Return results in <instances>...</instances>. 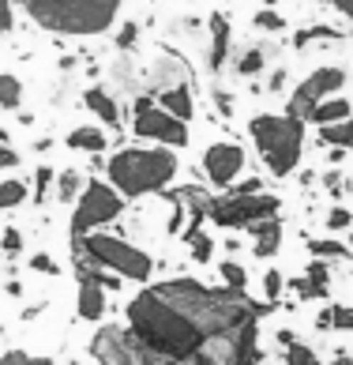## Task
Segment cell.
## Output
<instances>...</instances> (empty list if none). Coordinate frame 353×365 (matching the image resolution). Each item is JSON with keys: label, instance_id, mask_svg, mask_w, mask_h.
Returning a JSON list of instances; mask_svg holds the SVG:
<instances>
[{"label": "cell", "instance_id": "8992f818", "mask_svg": "<svg viewBox=\"0 0 353 365\" xmlns=\"http://www.w3.org/2000/svg\"><path fill=\"white\" fill-rule=\"evenodd\" d=\"M278 207H282V200L270 192H248V196L226 192V196H211L207 219L222 230H248L263 219H275Z\"/></svg>", "mask_w": 353, "mask_h": 365}, {"label": "cell", "instance_id": "30bf717a", "mask_svg": "<svg viewBox=\"0 0 353 365\" xmlns=\"http://www.w3.org/2000/svg\"><path fill=\"white\" fill-rule=\"evenodd\" d=\"M342 87H346V68H334V64L331 68H316L305 83H297V91L286 102V113L297 117V120H308V113L316 110L323 98H334Z\"/></svg>", "mask_w": 353, "mask_h": 365}, {"label": "cell", "instance_id": "d590c367", "mask_svg": "<svg viewBox=\"0 0 353 365\" xmlns=\"http://www.w3.org/2000/svg\"><path fill=\"white\" fill-rule=\"evenodd\" d=\"M135 38H139V23H125V26H120V34H117V49L128 53L135 46Z\"/></svg>", "mask_w": 353, "mask_h": 365}, {"label": "cell", "instance_id": "836d02e7", "mask_svg": "<svg viewBox=\"0 0 353 365\" xmlns=\"http://www.w3.org/2000/svg\"><path fill=\"white\" fill-rule=\"evenodd\" d=\"M282 287H286V279H282V272H270L263 275V294H267V302H278V294H282Z\"/></svg>", "mask_w": 353, "mask_h": 365}, {"label": "cell", "instance_id": "d6986e66", "mask_svg": "<svg viewBox=\"0 0 353 365\" xmlns=\"http://www.w3.org/2000/svg\"><path fill=\"white\" fill-rule=\"evenodd\" d=\"M105 143H110V140H105V132H102V128H90V125L68 132V147H72V151L102 155V151H105Z\"/></svg>", "mask_w": 353, "mask_h": 365}, {"label": "cell", "instance_id": "7402d4cb", "mask_svg": "<svg viewBox=\"0 0 353 365\" xmlns=\"http://www.w3.org/2000/svg\"><path fill=\"white\" fill-rule=\"evenodd\" d=\"M308 252L316 256V260H346V256H353L349 245H338V241H320V237L308 241Z\"/></svg>", "mask_w": 353, "mask_h": 365}, {"label": "cell", "instance_id": "ffe728a7", "mask_svg": "<svg viewBox=\"0 0 353 365\" xmlns=\"http://www.w3.org/2000/svg\"><path fill=\"white\" fill-rule=\"evenodd\" d=\"M83 188H87V181H83V173H79V170H60L57 173V200H60V204H75Z\"/></svg>", "mask_w": 353, "mask_h": 365}, {"label": "cell", "instance_id": "4fadbf2b", "mask_svg": "<svg viewBox=\"0 0 353 365\" xmlns=\"http://www.w3.org/2000/svg\"><path fill=\"white\" fill-rule=\"evenodd\" d=\"M75 313L79 320L98 324L105 317V287L94 279H79V294H75Z\"/></svg>", "mask_w": 353, "mask_h": 365}, {"label": "cell", "instance_id": "52a82bcc", "mask_svg": "<svg viewBox=\"0 0 353 365\" xmlns=\"http://www.w3.org/2000/svg\"><path fill=\"white\" fill-rule=\"evenodd\" d=\"M120 211H125V196L110 181H87V188L79 192L75 211H72V237L94 234L98 226L120 219Z\"/></svg>", "mask_w": 353, "mask_h": 365}, {"label": "cell", "instance_id": "4dcf8cb0", "mask_svg": "<svg viewBox=\"0 0 353 365\" xmlns=\"http://www.w3.org/2000/svg\"><path fill=\"white\" fill-rule=\"evenodd\" d=\"M290 287H293V294H297V297H305V302H320V297H327V290L316 287V282H308L305 275H301V279H293Z\"/></svg>", "mask_w": 353, "mask_h": 365}, {"label": "cell", "instance_id": "ab89813d", "mask_svg": "<svg viewBox=\"0 0 353 365\" xmlns=\"http://www.w3.org/2000/svg\"><path fill=\"white\" fill-rule=\"evenodd\" d=\"M11 23H16V16H11V0H0V34H8Z\"/></svg>", "mask_w": 353, "mask_h": 365}, {"label": "cell", "instance_id": "f35d334b", "mask_svg": "<svg viewBox=\"0 0 353 365\" xmlns=\"http://www.w3.org/2000/svg\"><path fill=\"white\" fill-rule=\"evenodd\" d=\"M323 185H327V192H331V196H342V188H346V181H342V173H338V170L323 173Z\"/></svg>", "mask_w": 353, "mask_h": 365}, {"label": "cell", "instance_id": "b9f144b4", "mask_svg": "<svg viewBox=\"0 0 353 365\" xmlns=\"http://www.w3.org/2000/svg\"><path fill=\"white\" fill-rule=\"evenodd\" d=\"M327 4H331V8H338V11H342V16L353 23V0H327Z\"/></svg>", "mask_w": 353, "mask_h": 365}, {"label": "cell", "instance_id": "7bdbcfd3", "mask_svg": "<svg viewBox=\"0 0 353 365\" xmlns=\"http://www.w3.org/2000/svg\"><path fill=\"white\" fill-rule=\"evenodd\" d=\"M316 328L320 331H331V309H323V313L316 317Z\"/></svg>", "mask_w": 353, "mask_h": 365}, {"label": "cell", "instance_id": "f546056e", "mask_svg": "<svg viewBox=\"0 0 353 365\" xmlns=\"http://www.w3.org/2000/svg\"><path fill=\"white\" fill-rule=\"evenodd\" d=\"M252 23H255V31H270V34H278L282 26H286V19H282L275 8H263V11H255V19H252Z\"/></svg>", "mask_w": 353, "mask_h": 365}, {"label": "cell", "instance_id": "5b68a950", "mask_svg": "<svg viewBox=\"0 0 353 365\" xmlns=\"http://www.w3.org/2000/svg\"><path fill=\"white\" fill-rule=\"evenodd\" d=\"M72 256H83V260L105 267L120 279L132 282H151L154 275V260L143 249H135L132 241L117 237V234H87V237H72Z\"/></svg>", "mask_w": 353, "mask_h": 365}, {"label": "cell", "instance_id": "7c38bea8", "mask_svg": "<svg viewBox=\"0 0 353 365\" xmlns=\"http://www.w3.org/2000/svg\"><path fill=\"white\" fill-rule=\"evenodd\" d=\"M207 34H211L207 64H211V72H222L226 61H229V19H226V11H211Z\"/></svg>", "mask_w": 353, "mask_h": 365}, {"label": "cell", "instance_id": "ee69618b", "mask_svg": "<svg viewBox=\"0 0 353 365\" xmlns=\"http://www.w3.org/2000/svg\"><path fill=\"white\" fill-rule=\"evenodd\" d=\"M270 91H282V87H286V72H275V76H270V83H267Z\"/></svg>", "mask_w": 353, "mask_h": 365}, {"label": "cell", "instance_id": "7a4b0ae2", "mask_svg": "<svg viewBox=\"0 0 353 365\" xmlns=\"http://www.w3.org/2000/svg\"><path fill=\"white\" fill-rule=\"evenodd\" d=\"M125 0H23L26 16L42 31L64 38H94L117 23Z\"/></svg>", "mask_w": 353, "mask_h": 365}, {"label": "cell", "instance_id": "8fae6325", "mask_svg": "<svg viewBox=\"0 0 353 365\" xmlns=\"http://www.w3.org/2000/svg\"><path fill=\"white\" fill-rule=\"evenodd\" d=\"M203 170H207L211 185L229 188L237 181V173L244 170V151L237 143H211L207 151H203Z\"/></svg>", "mask_w": 353, "mask_h": 365}, {"label": "cell", "instance_id": "f6af8a7d", "mask_svg": "<svg viewBox=\"0 0 353 365\" xmlns=\"http://www.w3.org/2000/svg\"><path fill=\"white\" fill-rule=\"evenodd\" d=\"M214 98H218V110H222V113H229V110H233V106H229V94H222V91H218Z\"/></svg>", "mask_w": 353, "mask_h": 365}, {"label": "cell", "instance_id": "60d3db41", "mask_svg": "<svg viewBox=\"0 0 353 365\" xmlns=\"http://www.w3.org/2000/svg\"><path fill=\"white\" fill-rule=\"evenodd\" d=\"M11 166H19V155L8 143H0V170H11Z\"/></svg>", "mask_w": 353, "mask_h": 365}, {"label": "cell", "instance_id": "277c9868", "mask_svg": "<svg viewBox=\"0 0 353 365\" xmlns=\"http://www.w3.org/2000/svg\"><path fill=\"white\" fill-rule=\"evenodd\" d=\"M248 136L275 178H290L297 170L305 151V120L290 113H255L248 120Z\"/></svg>", "mask_w": 353, "mask_h": 365}, {"label": "cell", "instance_id": "d6a6232c", "mask_svg": "<svg viewBox=\"0 0 353 365\" xmlns=\"http://www.w3.org/2000/svg\"><path fill=\"white\" fill-rule=\"evenodd\" d=\"M331 328H334V331H353V309L331 305Z\"/></svg>", "mask_w": 353, "mask_h": 365}, {"label": "cell", "instance_id": "e0dca14e", "mask_svg": "<svg viewBox=\"0 0 353 365\" xmlns=\"http://www.w3.org/2000/svg\"><path fill=\"white\" fill-rule=\"evenodd\" d=\"M349 117H353V106H349L346 98H338V94H334V98H323L316 110L308 113V120H312V125H320V128L342 125V120H349Z\"/></svg>", "mask_w": 353, "mask_h": 365}, {"label": "cell", "instance_id": "bcb514c9", "mask_svg": "<svg viewBox=\"0 0 353 365\" xmlns=\"http://www.w3.org/2000/svg\"><path fill=\"white\" fill-rule=\"evenodd\" d=\"M293 339H297V335H293V331H286V328H282V331H278V343H282V346H290Z\"/></svg>", "mask_w": 353, "mask_h": 365}, {"label": "cell", "instance_id": "ac0fdd59", "mask_svg": "<svg viewBox=\"0 0 353 365\" xmlns=\"http://www.w3.org/2000/svg\"><path fill=\"white\" fill-rule=\"evenodd\" d=\"M176 83H188V76H184V64L166 53V57H162V61L154 64V72H151V91L158 94V91L176 87Z\"/></svg>", "mask_w": 353, "mask_h": 365}, {"label": "cell", "instance_id": "cb8c5ba5", "mask_svg": "<svg viewBox=\"0 0 353 365\" xmlns=\"http://www.w3.org/2000/svg\"><path fill=\"white\" fill-rule=\"evenodd\" d=\"M26 200V185L23 181H0V211H11Z\"/></svg>", "mask_w": 353, "mask_h": 365}, {"label": "cell", "instance_id": "44dd1931", "mask_svg": "<svg viewBox=\"0 0 353 365\" xmlns=\"http://www.w3.org/2000/svg\"><path fill=\"white\" fill-rule=\"evenodd\" d=\"M23 102V83L11 72H0V110H19Z\"/></svg>", "mask_w": 353, "mask_h": 365}, {"label": "cell", "instance_id": "d4e9b609", "mask_svg": "<svg viewBox=\"0 0 353 365\" xmlns=\"http://www.w3.org/2000/svg\"><path fill=\"white\" fill-rule=\"evenodd\" d=\"M53 185H57V170H53V166H38V173H34V204H46Z\"/></svg>", "mask_w": 353, "mask_h": 365}, {"label": "cell", "instance_id": "681fc988", "mask_svg": "<svg viewBox=\"0 0 353 365\" xmlns=\"http://www.w3.org/2000/svg\"><path fill=\"white\" fill-rule=\"evenodd\" d=\"M312 365H323V361H320V358H316V361H312Z\"/></svg>", "mask_w": 353, "mask_h": 365}, {"label": "cell", "instance_id": "e575fe53", "mask_svg": "<svg viewBox=\"0 0 353 365\" xmlns=\"http://www.w3.org/2000/svg\"><path fill=\"white\" fill-rule=\"evenodd\" d=\"M349 226H353V215L346 207H331L327 211V230H334V234H338V230H349Z\"/></svg>", "mask_w": 353, "mask_h": 365}, {"label": "cell", "instance_id": "1f68e13d", "mask_svg": "<svg viewBox=\"0 0 353 365\" xmlns=\"http://www.w3.org/2000/svg\"><path fill=\"white\" fill-rule=\"evenodd\" d=\"M0 365H57V361L38 358V354H23V350H8V354H0Z\"/></svg>", "mask_w": 353, "mask_h": 365}, {"label": "cell", "instance_id": "8d00e7d4", "mask_svg": "<svg viewBox=\"0 0 353 365\" xmlns=\"http://www.w3.org/2000/svg\"><path fill=\"white\" fill-rule=\"evenodd\" d=\"M0 249H4L8 256H16V252L23 249V237H19V230H16V226H8V230H4V237H0Z\"/></svg>", "mask_w": 353, "mask_h": 365}, {"label": "cell", "instance_id": "5bb4252c", "mask_svg": "<svg viewBox=\"0 0 353 365\" xmlns=\"http://www.w3.org/2000/svg\"><path fill=\"white\" fill-rule=\"evenodd\" d=\"M83 106L102 120V125H110V128H120V106H117V98L105 87H87V94H83Z\"/></svg>", "mask_w": 353, "mask_h": 365}, {"label": "cell", "instance_id": "7dc6e473", "mask_svg": "<svg viewBox=\"0 0 353 365\" xmlns=\"http://www.w3.org/2000/svg\"><path fill=\"white\" fill-rule=\"evenodd\" d=\"M327 365H353V358H349V354H338V358H334V361H327Z\"/></svg>", "mask_w": 353, "mask_h": 365}, {"label": "cell", "instance_id": "484cf974", "mask_svg": "<svg viewBox=\"0 0 353 365\" xmlns=\"http://www.w3.org/2000/svg\"><path fill=\"white\" fill-rule=\"evenodd\" d=\"M184 241H188V249H192V260H196V264H207V260H211L214 241H211L207 234H203V230H196V234H188Z\"/></svg>", "mask_w": 353, "mask_h": 365}, {"label": "cell", "instance_id": "4316f807", "mask_svg": "<svg viewBox=\"0 0 353 365\" xmlns=\"http://www.w3.org/2000/svg\"><path fill=\"white\" fill-rule=\"evenodd\" d=\"M218 272H222V282L229 290H244L248 287V272L237 264V260H226V264H218Z\"/></svg>", "mask_w": 353, "mask_h": 365}, {"label": "cell", "instance_id": "9a60e30c", "mask_svg": "<svg viewBox=\"0 0 353 365\" xmlns=\"http://www.w3.org/2000/svg\"><path fill=\"white\" fill-rule=\"evenodd\" d=\"M248 230H252V252L260 256V260H267V256H275L282 249V222H278V215H275V219L255 222Z\"/></svg>", "mask_w": 353, "mask_h": 365}, {"label": "cell", "instance_id": "f1b7e54d", "mask_svg": "<svg viewBox=\"0 0 353 365\" xmlns=\"http://www.w3.org/2000/svg\"><path fill=\"white\" fill-rule=\"evenodd\" d=\"M316 38H342V34H338L334 26H308V31H297L293 34V46L305 49L308 42H316Z\"/></svg>", "mask_w": 353, "mask_h": 365}, {"label": "cell", "instance_id": "6da1fadb", "mask_svg": "<svg viewBox=\"0 0 353 365\" xmlns=\"http://www.w3.org/2000/svg\"><path fill=\"white\" fill-rule=\"evenodd\" d=\"M267 305L244 290L166 279L128 302V331L151 365H260V317Z\"/></svg>", "mask_w": 353, "mask_h": 365}, {"label": "cell", "instance_id": "3957f363", "mask_svg": "<svg viewBox=\"0 0 353 365\" xmlns=\"http://www.w3.org/2000/svg\"><path fill=\"white\" fill-rule=\"evenodd\" d=\"M105 173L125 200H139L147 192H166L176 178V155L169 147H125L105 162Z\"/></svg>", "mask_w": 353, "mask_h": 365}, {"label": "cell", "instance_id": "ba28073f", "mask_svg": "<svg viewBox=\"0 0 353 365\" xmlns=\"http://www.w3.org/2000/svg\"><path fill=\"white\" fill-rule=\"evenodd\" d=\"M132 132L143 136V140H154L162 147H169V151L188 143V120L166 113L151 94H139V98H135V106H132Z\"/></svg>", "mask_w": 353, "mask_h": 365}, {"label": "cell", "instance_id": "c3c4849f", "mask_svg": "<svg viewBox=\"0 0 353 365\" xmlns=\"http://www.w3.org/2000/svg\"><path fill=\"white\" fill-rule=\"evenodd\" d=\"M0 143H8V132L4 128H0Z\"/></svg>", "mask_w": 353, "mask_h": 365}, {"label": "cell", "instance_id": "2e32d148", "mask_svg": "<svg viewBox=\"0 0 353 365\" xmlns=\"http://www.w3.org/2000/svg\"><path fill=\"white\" fill-rule=\"evenodd\" d=\"M154 102H158L166 113H173V117H181V120H192L196 102H192V87H188V83H176V87L158 91V94H154Z\"/></svg>", "mask_w": 353, "mask_h": 365}, {"label": "cell", "instance_id": "83f0119b", "mask_svg": "<svg viewBox=\"0 0 353 365\" xmlns=\"http://www.w3.org/2000/svg\"><path fill=\"white\" fill-rule=\"evenodd\" d=\"M286 350V365H312L316 361V350H312L308 343H301V339H293L290 346H282Z\"/></svg>", "mask_w": 353, "mask_h": 365}, {"label": "cell", "instance_id": "9c48e42d", "mask_svg": "<svg viewBox=\"0 0 353 365\" xmlns=\"http://www.w3.org/2000/svg\"><path fill=\"white\" fill-rule=\"evenodd\" d=\"M90 358L98 365H151V358L143 354L139 339H135L128 328H120V324H105V328L94 331Z\"/></svg>", "mask_w": 353, "mask_h": 365}, {"label": "cell", "instance_id": "603a6c76", "mask_svg": "<svg viewBox=\"0 0 353 365\" xmlns=\"http://www.w3.org/2000/svg\"><path fill=\"white\" fill-rule=\"evenodd\" d=\"M263 64H267V53L260 49V46H248L237 57V72L241 76H255V72H263Z\"/></svg>", "mask_w": 353, "mask_h": 365}, {"label": "cell", "instance_id": "74e56055", "mask_svg": "<svg viewBox=\"0 0 353 365\" xmlns=\"http://www.w3.org/2000/svg\"><path fill=\"white\" fill-rule=\"evenodd\" d=\"M31 267H34V272H42V275H57V260L46 256V252H34L31 256Z\"/></svg>", "mask_w": 353, "mask_h": 365}]
</instances>
